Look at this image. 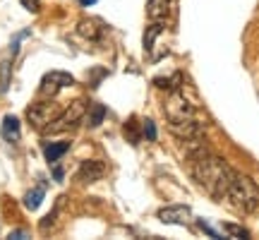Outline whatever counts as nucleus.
<instances>
[{
    "label": "nucleus",
    "instance_id": "nucleus-1",
    "mask_svg": "<svg viewBox=\"0 0 259 240\" xmlns=\"http://www.w3.org/2000/svg\"><path fill=\"white\" fill-rule=\"evenodd\" d=\"M187 158H190V173L197 180V185L209 197L223 199L233 183V178L238 176V173L221 156L211 154L209 149H202V151H197V154H192V156H187Z\"/></svg>",
    "mask_w": 259,
    "mask_h": 240
},
{
    "label": "nucleus",
    "instance_id": "nucleus-2",
    "mask_svg": "<svg viewBox=\"0 0 259 240\" xmlns=\"http://www.w3.org/2000/svg\"><path fill=\"white\" fill-rule=\"evenodd\" d=\"M223 199H228L235 212L252 214L259 209V185L247 176H235Z\"/></svg>",
    "mask_w": 259,
    "mask_h": 240
},
{
    "label": "nucleus",
    "instance_id": "nucleus-3",
    "mask_svg": "<svg viewBox=\"0 0 259 240\" xmlns=\"http://www.w3.org/2000/svg\"><path fill=\"white\" fill-rule=\"evenodd\" d=\"M84 113H87V101L84 99H74L53 123H48L46 128H44V132L46 135H58V132H65V130H72L77 123H82Z\"/></svg>",
    "mask_w": 259,
    "mask_h": 240
},
{
    "label": "nucleus",
    "instance_id": "nucleus-4",
    "mask_svg": "<svg viewBox=\"0 0 259 240\" xmlns=\"http://www.w3.org/2000/svg\"><path fill=\"white\" fill-rule=\"evenodd\" d=\"M58 115H60V106L53 101H36L27 108V120L34 130H44L48 123H53Z\"/></svg>",
    "mask_w": 259,
    "mask_h": 240
},
{
    "label": "nucleus",
    "instance_id": "nucleus-5",
    "mask_svg": "<svg viewBox=\"0 0 259 240\" xmlns=\"http://www.w3.org/2000/svg\"><path fill=\"white\" fill-rule=\"evenodd\" d=\"M163 111H166L168 120L197 118V111H194L192 103H190V101L185 99V92H183V87H180V89H173V92H170V99L166 101Z\"/></svg>",
    "mask_w": 259,
    "mask_h": 240
},
{
    "label": "nucleus",
    "instance_id": "nucleus-6",
    "mask_svg": "<svg viewBox=\"0 0 259 240\" xmlns=\"http://www.w3.org/2000/svg\"><path fill=\"white\" fill-rule=\"evenodd\" d=\"M168 130L176 135L178 139H194L204 135V123L197 118H180V120H168Z\"/></svg>",
    "mask_w": 259,
    "mask_h": 240
},
{
    "label": "nucleus",
    "instance_id": "nucleus-7",
    "mask_svg": "<svg viewBox=\"0 0 259 240\" xmlns=\"http://www.w3.org/2000/svg\"><path fill=\"white\" fill-rule=\"evenodd\" d=\"M72 84H74V77L70 72L53 70V72L44 74V79H41V92L48 94V96H56L60 89H65V87H72Z\"/></svg>",
    "mask_w": 259,
    "mask_h": 240
},
{
    "label": "nucleus",
    "instance_id": "nucleus-8",
    "mask_svg": "<svg viewBox=\"0 0 259 240\" xmlns=\"http://www.w3.org/2000/svg\"><path fill=\"white\" fill-rule=\"evenodd\" d=\"M158 219L163 223H176V226H185V223L192 221V212L185 204H170V207H163L158 212Z\"/></svg>",
    "mask_w": 259,
    "mask_h": 240
},
{
    "label": "nucleus",
    "instance_id": "nucleus-9",
    "mask_svg": "<svg viewBox=\"0 0 259 240\" xmlns=\"http://www.w3.org/2000/svg\"><path fill=\"white\" fill-rule=\"evenodd\" d=\"M106 176V166H103V161L99 158H87L82 161V166L77 171V180L79 183H96V180H101Z\"/></svg>",
    "mask_w": 259,
    "mask_h": 240
},
{
    "label": "nucleus",
    "instance_id": "nucleus-10",
    "mask_svg": "<svg viewBox=\"0 0 259 240\" xmlns=\"http://www.w3.org/2000/svg\"><path fill=\"white\" fill-rule=\"evenodd\" d=\"M0 135H3V139H5V142H10V144L19 142V137H22V125H19L17 115H5V118H3Z\"/></svg>",
    "mask_w": 259,
    "mask_h": 240
},
{
    "label": "nucleus",
    "instance_id": "nucleus-11",
    "mask_svg": "<svg viewBox=\"0 0 259 240\" xmlns=\"http://www.w3.org/2000/svg\"><path fill=\"white\" fill-rule=\"evenodd\" d=\"M170 10V0H149L147 5V15L151 22H163Z\"/></svg>",
    "mask_w": 259,
    "mask_h": 240
},
{
    "label": "nucleus",
    "instance_id": "nucleus-12",
    "mask_svg": "<svg viewBox=\"0 0 259 240\" xmlns=\"http://www.w3.org/2000/svg\"><path fill=\"white\" fill-rule=\"evenodd\" d=\"M44 197H46V185H36L34 190H29L27 194H24V207H27L29 212H36L38 207H41V202H44Z\"/></svg>",
    "mask_w": 259,
    "mask_h": 240
},
{
    "label": "nucleus",
    "instance_id": "nucleus-13",
    "mask_svg": "<svg viewBox=\"0 0 259 240\" xmlns=\"http://www.w3.org/2000/svg\"><path fill=\"white\" fill-rule=\"evenodd\" d=\"M99 24H101L99 19H82V22L77 24V31H79L84 38L96 41V38L101 36V31H103V27H99Z\"/></svg>",
    "mask_w": 259,
    "mask_h": 240
},
{
    "label": "nucleus",
    "instance_id": "nucleus-14",
    "mask_svg": "<svg viewBox=\"0 0 259 240\" xmlns=\"http://www.w3.org/2000/svg\"><path fill=\"white\" fill-rule=\"evenodd\" d=\"M67 149H70V142H51V144H44V156H46L48 164H58V158L63 156Z\"/></svg>",
    "mask_w": 259,
    "mask_h": 240
},
{
    "label": "nucleus",
    "instance_id": "nucleus-15",
    "mask_svg": "<svg viewBox=\"0 0 259 240\" xmlns=\"http://www.w3.org/2000/svg\"><path fill=\"white\" fill-rule=\"evenodd\" d=\"M158 89H168V92H173V89H180L183 87V74H173V77H156L154 79Z\"/></svg>",
    "mask_w": 259,
    "mask_h": 240
},
{
    "label": "nucleus",
    "instance_id": "nucleus-16",
    "mask_svg": "<svg viewBox=\"0 0 259 240\" xmlns=\"http://www.w3.org/2000/svg\"><path fill=\"white\" fill-rule=\"evenodd\" d=\"M161 31H163V22H154V24L147 29V34H144V51H151V48H154V41H156V36Z\"/></svg>",
    "mask_w": 259,
    "mask_h": 240
},
{
    "label": "nucleus",
    "instance_id": "nucleus-17",
    "mask_svg": "<svg viewBox=\"0 0 259 240\" xmlns=\"http://www.w3.org/2000/svg\"><path fill=\"white\" fill-rule=\"evenodd\" d=\"M106 118V106L103 103H94L92 111H89V128H99Z\"/></svg>",
    "mask_w": 259,
    "mask_h": 240
},
{
    "label": "nucleus",
    "instance_id": "nucleus-18",
    "mask_svg": "<svg viewBox=\"0 0 259 240\" xmlns=\"http://www.w3.org/2000/svg\"><path fill=\"white\" fill-rule=\"evenodd\" d=\"M221 231L226 233V235H231V238H250L247 228H242V226H235V223H223Z\"/></svg>",
    "mask_w": 259,
    "mask_h": 240
},
{
    "label": "nucleus",
    "instance_id": "nucleus-19",
    "mask_svg": "<svg viewBox=\"0 0 259 240\" xmlns=\"http://www.w3.org/2000/svg\"><path fill=\"white\" fill-rule=\"evenodd\" d=\"M10 67H12L10 63L0 65V92H8V87H10Z\"/></svg>",
    "mask_w": 259,
    "mask_h": 240
},
{
    "label": "nucleus",
    "instance_id": "nucleus-20",
    "mask_svg": "<svg viewBox=\"0 0 259 240\" xmlns=\"http://www.w3.org/2000/svg\"><path fill=\"white\" fill-rule=\"evenodd\" d=\"M142 135H144L149 142H154V139H156V123H154V120H144V123H142Z\"/></svg>",
    "mask_w": 259,
    "mask_h": 240
},
{
    "label": "nucleus",
    "instance_id": "nucleus-21",
    "mask_svg": "<svg viewBox=\"0 0 259 240\" xmlns=\"http://www.w3.org/2000/svg\"><path fill=\"white\" fill-rule=\"evenodd\" d=\"M125 137L132 142V144H139V132L135 128V120H130L127 125H125Z\"/></svg>",
    "mask_w": 259,
    "mask_h": 240
},
{
    "label": "nucleus",
    "instance_id": "nucleus-22",
    "mask_svg": "<svg viewBox=\"0 0 259 240\" xmlns=\"http://www.w3.org/2000/svg\"><path fill=\"white\" fill-rule=\"evenodd\" d=\"M19 3H22V5H24L29 12H36V10L41 8V0H19Z\"/></svg>",
    "mask_w": 259,
    "mask_h": 240
},
{
    "label": "nucleus",
    "instance_id": "nucleus-23",
    "mask_svg": "<svg viewBox=\"0 0 259 240\" xmlns=\"http://www.w3.org/2000/svg\"><path fill=\"white\" fill-rule=\"evenodd\" d=\"M8 238H10V240H24V238H29V233L22 231V228H17V231H10Z\"/></svg>",
    "mask_w": 259,
    "mask_h": 240
},
{
    "label": "nucleus",
    "instance_id": "nucleus-24",
    "mask_svg": "<svg viewBox=\"0 0 259 240\" xmlns=\"http://www.w3.org/2000/svg\"><path fill=\"white\" fill-rule=\"evenodd\" d=\"M199 226H202V231H206V233H209V235H211V238H221V233H219V231H213V228H211V226H209V223L199 221Z\"/></svg>",
    "mask_w": 259,
    "mask_h": 240
},
{
    "label": "nucleus",
    "instance_id": "nucleus-25",
    "mask_svg": "<svg viewBox=\"0 0 259 240\" xmlns=\"http://www.w3.org/2000/svg\"><path fill=\"white\" fill-rule=\"evenodd\" d=\"M53 178H56L58 183H63V178H65L63 168H60V166H56V164H53Z\"/></svg>",
    "mask_w": 259,
    "mask_h": 240
},
{
    "label": "nucleus",
    "instance_id": "nucleus-26",
    "mask_svg": "<svg viewBox=\"0 0 259 240\" xmlns=\"http://www.w3.org/2000/svg\"><path fill=\"white\" fill-rule=\"evenodd\" d=\"M96 0H82V5H94Z\"/></svg>",
    "mask_w": 259,
    "mask_h": 240
}]
</instances>
